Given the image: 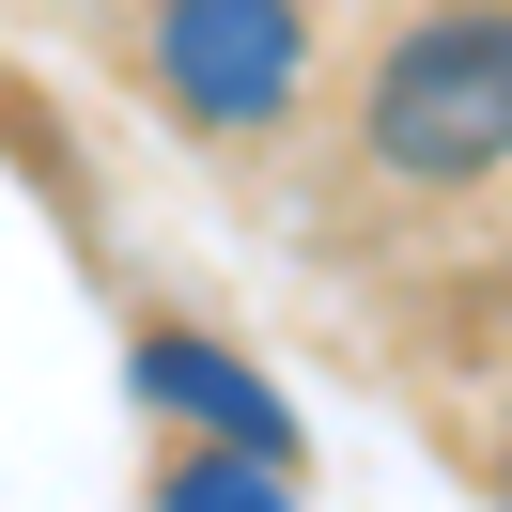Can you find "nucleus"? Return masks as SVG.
<instances>
[{
	"label": "nucleus",
	"instance_id": "7ed1b4c3",
	"mask_svg": "<svg viewBox=\"0 0 512 512\" xmlns=\"http://www.w3.org/2000/svg\"><path fill=\"white\" fill-rule=\"evenodd\" d=\"M140 388H156V404H187V419H218L233 450H295L280 388H264V373H233V357H218V342H187V326H156V342H140Z\"/></svg>",
	"mask_w": 512,
	"mask_h": 512
},
{
	"label": "nucleus",
	"instance_id": "39448f33",
	"mask_svg": "<svg viewBox=\"0 0 512 512\" xmlns=\"http://www.w3.org/2000/svg\"><path fill=\"white\" fill-rule=\"evenodd\" d=\"M497 497H512V466H497Z\"/></svg>",
	"mask_w": 512,
	"mask_h": 512
},
{
	"label": "nucleus",
	"instance_id": "20e7f679",
	"mask_svg": "<svg viewBox=\"0 0 512 512\" xmlns=\"http://www.w3.org/2000/svg\"><path fill=\"white\" fill-rule=\"evenodd\" d=\"M156 512H295V497H280V450H233L218 435V450H187V466L156 481Z\"/></svg>",
	"mask_w": 512,
	"mask_h": 512
},
{
	"label": "nucleus",
	"instance_id": "f257e3e1",
	"mask_svg": "<svg viewBox=\"0 0 512 512\" xmlns=\"http://www.w3.org/2000/svg\"><path fill=\"white\" fill-rule=\"evenodd\" d=\"M373 156L404 187H481L512 171V0H435L373 63Z\"/></svg>",
	"mask_w": 512,
	"mask_h": 512
},
{
	"label": "nucleus",
	"instance_id": "f03ea898",
	"mask_svg": "<svg viewBox=\"0 0 512 512\" xmlns=\"http://www.w3.org/2000/svg\"><path fill=\"white\" fill-rule=\"evenodd\" d=\"M156 78L187 125H280L311 78V32L295 0H156Z\"/></svg>",
	"mask_w": 512,
	"mask_h": 512
}]
</instances>
